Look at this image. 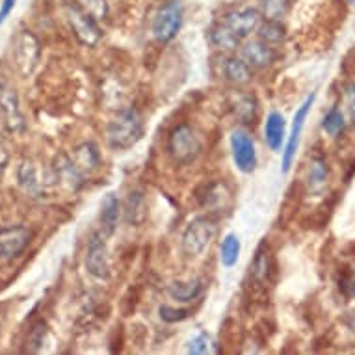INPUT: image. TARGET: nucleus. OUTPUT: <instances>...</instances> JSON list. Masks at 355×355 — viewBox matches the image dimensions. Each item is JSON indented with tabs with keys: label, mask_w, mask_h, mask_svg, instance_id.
Returning a JSON list of instances; mask_svg holds the SVG:
<instances>
[{
	"label": "nucleus",
	"mask_w": 355,
	"mask_h": 355,
	"mask_svg": "<svg viewBox=\"0 0 355 355\" xmlns=\"http://www.w3.org/2000/svg\"><path fill=\"white\" fill-rule=\"evenodd\" d=\"M158 316L166 324H177V322L187 320L188 316H190V309H175L171 305H160L158 307Z\"/></svg>",
	"instance_id": "obj_30"
},
{
	"label": "nucleus",
	"mask_w": 355,
	"mask_h": 355,
	"mask_svg": "<svg viewBox=\"0 0 355 355\" xmlns=\"http://www.w3.org/2000/svg\"><path fill=\"white\" fill-rule=\"evenodd\" d=\"M8 160H10V157H8L6 147L2 146V141H0V177H2V175H4V171H6Z\"/></svg>",
	"instance_id": "obj_37"
},
{
	"label": "nucleus",
	"mask_w": 355,
	"mask_h": 355,
	"mask_svg": "<svg viewBox=\"0 0 355 355\" xmlns=\"http://www.w3.org/2000/svg\"><path fill=\"white\" fill-rule=\"evenodd\" d=\"M144 218H146V199H144V193L135 190L128 193L127 203H125V220L130 225H140Z\"/></svg>",
	"instance_id": "obj_23"
},
{
	"label": "nucleus",
	"mask_w": 355,
	"mask_h": 355,
	"mask_svg": "<svg viewBox=\"0 0 355 355\" xmlns=\"http://www.w3.org/2000/svg\"><path fill=\"white\" fill-rule=\"evenodd\" d=\"M251 275L259 283H264L270 275V257L264 250H261L251 262Z\"/></svg>",
	"instance_id": "obj_27"
},
{
	"label": "nucleus",
	"mask_w": 355,
	"mask_h": 355,
	"mask_svg": "<svg viewBox=\"0 0 355 355\" xmlns=\"http://www.w3.org/2000/svg\"><path fill=\"white\" fill-rule=\"evenodd\" d=\"M349 2H352V4H354V2H355V0H349Z\"/></svg>",
	"instance_id": "obj_40"
},
{
	"label": "nucleus",
	"mask_w": 355,
	"mask_h": 355,
	"mask_svg": "<svg viewBox=\"0 0 355 355\" xmlns=\"http://www.w3.org/2000/svg\"><path fill=\"white\" fill-rule=\"evenodd\" d=\"M210 43H212L218 51L233 53V51H236V47L240 45V37L234 34L233 30L227 28L225 24H221V26H216V28H212V32H210Z\"/></svg>",
	"instance_id": "obj_22"
},
{
	"label": "nucleus",
	"mask_w": 355,
	"mask_h": 355,
	"mask_svg": "<svg viewBox=\"0 0 355 355\" xmlns=\"http://www.w3.org/2000/svg\"><path fill=\"white\" fill-rule=\"evenodd\" d=\"M119 216H121V203L117 199L116 193H106L101 205V233L105 234L106 239L116 233L117 223H119Z\"/></svg>",
	"instance_id": "obj_17"
},
{
	"label": "nucleus",
	"mask_w": 355,
	"mask_h": 355,
	"mask_svg": "<svg viewBox=\"0 0 355 355\" xmlns=\"http://www.w3.org/2000/svg\"><path fill=\"white\" fill-rule=\"evenodd\" d=\"M223 76L234 86H245L251 80V67L242 58L229 56L223 62Z\"/></svg>",
	"instance_id": "obj_21"
},
{
	"label": "nucleus",
	"mask_w": 355,
	"mask_h": 355,
	"mask_svg": "<svg viewBox=\"0 0 355 355\" xmlns=\"http://www.w3.org/2000/svg\"><path fill=\"white\" fill-rule=\"evenodd\" d=\"M80 4L95 19H105L108 15V0H80Z\"/></svg>",
	"instance_id": "obj_35"
},
{
	"label": "nucleus",
	"mask_w": 355,
	"mask_h": 355,
	"mask_svg": "<svg viewBox=\"0 0 355 355\" xmlns=\"http://www.w3.org/2000/svg\"><path fill=\"white\" fill-rule=\"evenodd\" d=\"M15 2H17V0H2V6H0V26L4 24L8 15L12 13V10L15 8Z\"/></svg>",
	"instance_id": "obj_36"
},
{
	"label": "nucleus",
	"mask_w": 355,
	"mask_h": 355,
	"mask_svg": "<svg viewBox=\"0 0 355 355\" xmlns=\"http://www.w3.org/2000/svg\"><path fill=\"white\" fill-rule=\"evenodd\" d=\"M348 292H349V296L355 297V272L354 275H352V279L348 281Z\"/></svg>",
	"instance_id": "obj_39"
},
{
	"label": "nucleus",
	"mask_w": 355,
	"mask_h": 355,
	"mask_svg": "<svg viewBox=\"0 0 355 355\" xmlns=\"http://www.w3.org/2000/svg\"><path fill=\"white\" fill-rule=\"evenodd\" d=\"M73 162L82 171V175L94 173L101 166V153L99 147L95 146L94 141H84L82 146H78L73 153Z\"/></svg>",
	"instance_id": "obj_18"
},
{
	"label": "nucleus",
	"mask_w": 355,
	"mask_h": 355,
	"mask_svg": "<svg viewBox=\"0 0 355 355\" xmlns=\"http://www.w3.org/2000/svg\"><path fill=\"white\" fill-rule=\"evenodd\" d=\"M144 136V121L138 110L127 108L117 114L106 127V141L116 151H127L135 147Z\"/></svg>",
	"instance_id": "obj_1"
},
{
	"label": "nucleus",
	"mask_w": 355,
	"mask_h": 355,
	"mask_svg": "<svg viewBox=\"0 0 355 355\" xmlns=\"http://www.w3.org/2000/svg\"><path fill=\"white\" fill-rule=\"evenodd\" d=\"M240 250H242V245H240V240L236 234L229 233L225 239L221 240L220 245V262L223 268H233L236 266V262L240 259Z\"/></svg>",
	"instance_id": "obj_24"
},
{
	"label": "nucleus",
	"mask_w": 355,
	"mask_h": 355,
	"mask_svg": "<svg viewBox=\"0 0 355 355\" xmlns=\"http://www.w3.org/2000/svg\"><path fill=\"white\" fill-rule=\"evenodd\" d=\"M346 326H348V329H352V331L355 333V309L354 311H349L348 316H346Z\"/></svg>",
	"instance_id": "obj_38"
},
{
	"label": "nucleus",
	"mask_w": 355,
	"mask_h": 355,
	"mask_svg": "<svg viewBox=\"0 0 355 355\" xmlns=\"http://www.w3.org/2000/svg\"><path fill=\"white\" fill-rule=\"evenodd\" d=\"M13 54H15V65H17L19 73L23 76H30L35 71L37 64H40V41H37L34 34H30L28 30H23L15 37Z\"/></svg>",
	"instance_id": "obj_6"
},
{
	"label": "nucleus",
	"mask_w": 355,
	"mask_h": 355,
	"mask_svg": "<svg viewBox=\"0 0 355 355\" xmlns=\"http://www.w3.org/2000/svg\"><path fill=\"white\" fill-rule=\"evenodd\" d=\"M223 24L233 30L240 40H244V37H248V35L259 30V26H261V13L257 12L255 8H239V10H233V12H229L225 15Z\"/></svg>",
	"instance_id": "obj_12"
},
{
	"label": "nucleus",
	"mask_w": 355,
	"mask_h": 355,
	"mask_svg": "<svg viewBox=\"0 0 355 355\" xmlns=\"http://www.w3.org/2000/svg\"><path fill=\"white\" fill-rule=\"evenodd\" d=\"M316 94L307 95V99L303 101L302 106L297 108L296 114H294V121H292V128H291V136H288V140H286L285 151H283V173H288L292 168V164H294V158H296L297 147H300V138H302V130L305 127V119H307L309 112L315 105Z\"/></svg>",
	"instance_id": "obj_8"
},
{
	"label": "nucleus",
	"mask_w": 355,
	"mask_h": 355,
	"mask_svg": "<svg viewBox=\"0 0 355 355\" xmlns=\"http://www.w3.org/2000/svg\"><path fill=\"white\" fill-rule=\"evenodd\" d=\"M240 53H242L240 58L244 60L251 69H266L275 60V51L262 40L248 41Z\"/></svg>",
	"instance_id": "obj_15"
},
{
	"label": "nucleus",
	"mask_w": 355,
	"mask_h": 355,
	"mask_svg": "<svg viewBox=\"0 0 355 355\" xmlns=\"http://www.w3.org/2000/svg\"><path fill=\"white\" fill-rule=\"evenodd\" d=\"M105 234L95 233L87 244L86 270L87 274L99 281H106L110 277V262H108V248H106Z\"/></svg>",
	"instance_id": "obj_9"
},
{
	"label": "nucleus",
	"mask_w": 355,
	"mask_h": 355,
	"mask_svg": "<svg viewBox=\"0 0 355 355\" xmlns=\"http://www.w3.org/2000/svg\"><path fill=\"white\" fill-rule=\"evenodd\" d=\"M17 181L21 190L32 199L45 198L47 184L51 182L45 181V179H41V171L37 169V166H35L34 162H30V160H24V162L19 166Z\"/></svg>",
	"instance_id": "obj_13"
},
{
	"label": "nucleus",
	"mask_w": 355,
	"mask_h": 355,
	"mask_svg": "<svg viewBox=\"0 0 355 355\" xmlns=\"http://www.w3.org/2000/svg\"><path fill=\"white\" fill-rule=\"evenodd\" d=\"M212 352V338L207 333H199L187 344V354L205 355Z\"/></svg>",
	"instance_id": "obj_31"
},
{
	"label": "nucleus",
	"mask_w": 355,
	"mask_h": 355,
	"mask_svg": "<svg viewBox=\"0 0 355 355\" xmlns=\"http://www.w3.org/2000/svg\"><path fill=\"white\" fill-rule=\"evenodd\" d=\"M344 108H346V117L352 127H355V84L348 82L344 84Z\"/></svg>",
	"instance_id": "obj_33"
},
{
	"label": "nucleus",
	"mask_w": 355,
	"mask_h": 355,
	"mask_svg": "<svg viewBox=\"0 0 355 355\" xmlns=\"http://www.w3.org/2000/svg\"><path fill=\"white\" fill-rule=\"evenodd\" d=\"M0 112L10 132L24 130V116L19 105V95L6 82H0Z\"/></svg>",
	"instance_id": "obj_10"
},
{
	"label": "nucleus",
	"mask_w": 355,
	"mask_h": 355,
	"mask_svg": "<svg viewBox=\"0 0 355 355\" xmlns=\"http://www.w3.org/2000/svg\"><path fill=\"white\" fill-rule=\"evenodd\" d=\"M286 123L281 112H270L264 121V141L270 151L281 153V147L285 144Z\"/></svg>",
	"instance_id": "obj_16"
},
{
	"label": "nucleus",
	"mask_w": 355,
	"mask_h": 355,
	"mask_svg": "<svg viewBox=\"0 0 355 355\" xmlns=\"http://www.w3.org/2000/svg\"><path fill=\"white\" fill-rule=\"evenodd\" d=\"M216 236V223L207 216L193 218L182 233V251L188 257H199Z\"/></svg>",
	"instance_id": "obj_3"
},
{
	"label": "nucleus",
	"mask_w": 355,
	"mask_h": 355,
	"mask_svg": "<svg viewBox=\"0 0 355 355\" xmlns=\"http://www.w3.org/2000/svg\"><path fill=\"white\" fill-rule=\"evenodd\" d=\"M67 19L73 32H75L76 40L80 41L86 47H95L101 41V30L95 23V17L92 13H87L84 8L76 6V4H67Z\"/></svg>",
	"instance_id": "obj_7"
},
{
	"label": "nucleus",
	"mask_w": 355,
	"mask_h": 355,
	"mask_svg": "<svg viewBox=\"0 0 355 355\" xmlns=\"http://www.w3.org/2000/svg\"><path fill=\"white\" fill-rule=\"evenodd\" d=\"M229 147H231V157H233L234 168L245 175L253 173L257 168V162H259L253 138L245 130H242V128H236L229 136Z\"/></svg>",
	"instance_id": "obj_4"
},
{
	"label": "nucleus",
	"mask_w": 355,
	"mask_h": 355,
	"mask_svg": "<svg viewBox=\"0 0 355 355\" xmlns=\"http://www.w3.org/2000/svg\"><path fill=\"white\" fill-rule=\"evenodd\" d=\"M203 292V281L190 279V281H175L168 286V294L171 300L181 303L193 302L199 294Z\"/></svg>",
	"instance_id": "obj_20"
},
{
	"label": "nucleus",
	"mask_w": 355,
	"mask_h": 355,
	"mask_svg": "<svg viewBox=\"0 0 355 355\" xmlns=\"http://www.w3.org/2000/svg\"><path fill=\"white\" fill-rule=\"evenodd\" d=\"M257 32H259V40L268 43V45H277V43L285 40V30L279 24V21H272V19L261 24Z\"/></svg>",
	"instance_id": "obj_26"
},
{
	"label": "nucleus",
	"mask_w": 355,
	"mask_h": 355,
	"mask_svg": "<svg viewBox=\"0 0 355 355\" xmlns=\"http://www.w3.org/2000/svg\"><path fill=\"white\" fill-rule=\"evenodd\" d=\"M346 127V117H344V112L338 108V106H331L329 110L324 114L322 117V130L329 136H338Z\"/></svg>",
	"instance_id": "obj_25"
},
{
	"label": "nucleus",
	"mask_w": 355,
	"mask_h": 355,
	"mask_svg": "<svg viewBox=\"0 0 355 355\" xmlns=\"http://www.w3.org/2000/svg\"><path fill=\"white\" fill-rule=\"evenodd\" d=\"M329 169H327L326 158L313 157L307 169V188L311 193H322L327 184Z\"/></svg>",
	"instance_id": "obj_19"
},
{
	"label": "nucleus",
	"mask_w": 355,
	"mask_h": 355,
	"mask_svg": "<svg viewBox=\"0 0 355 355\" xmlns=\"http://www.w3.org/2000/svg\"><path fill=\"white\" fill-rule=\"evenodd\" d=\"M182 26V6L179 0H171L158 10L153 21V37L158 43H169Z\"/></svg>",
	"instance_id": "obj_5"
},
{
	"label": "nucleus",
	"mask_w": 355,
	"mask_h": 355,
	"mask_svg": "<svg viewBox=\"0 0 355 355\" xmlns=\"http://www.w3.org/2000/svg\"><path fill=\"white\" fill-rule=\"evenodd\" d=\"M54 181L60 182L62 187H65L69 192H78L84 187V175L75 166L73 158L60 155L54 162Z\"/></svg>",
	"instance_id": "obj_14"
},
{
	"label": "nucleus",
	"mask_w": 355,
	"mask_h": 355,
	"mask_svg": "<svg viewBox=\"0 0 355 355\" xmlns=\"http://www.w3.org/2000/svg\"><path fill=\"white\" fill-rule=\"evenodd\" d=\"M236 116L242 119V123H251L257 116V101L255 97L251 95H242L239 101H236Z\"/></svg>",
	"instance_id": "obj_29"
},
{
	"label": "nucleus",
	"mask_w": 355,
	"mask_h": 355,
	"mask_svg": "<svg viewBox=\"0 0 355 355\" xmlns=\"http://www.w3.org/2000/svg\"><path fill=\"white\" fill-rule=\"evenodd\" d=\"M168 151L177 164L188 166L198 160V157L203 151V144L199 140L198 132L190 125L181 123L169 132Z\"/></svg>",
	"instance_id": "obj_2"
},
{
	"label": "nucleus",
	"mask_w": 355,
	"mask_h": 355,
	"mask_svg": "<svg viewBox=\"0 0 355 355\" xmlns=\"http://www.w3.org/2000/svg\"><path fill=\"white\" fill-rule=\"evenodd\" d=\"M45 335H47V326H45L43 322H37V324L32 327L28 340H26L30 352H40L43 343H45Z\"/></svg>",
	"instance_id": "obj_34"
},
{
	"label": "nucleus",
	"mask_w": 355,
	"mask_h": 355,
	"mask_svg": "<svg viewBox=\"0 0 355 355\" xmlns=\"http://www.w3.org/2000/svg\"><path fill=\"white\" fill-rule=\"evenodd\" d=\"M286 0H262V13L266 15V19L272 21H279L285 15Z\"/></svg>",
	"instance_id": "obj_32"
},
{
	"label": "nucleus",
	"mask_w": 355,
	"mask_h": 355,
	"mask_svg": "<svg viewBox=\"0 0 355 355\" xmlns=\"http://www.w3.org/2000/svg\"><path fill=\"white\" fill-rule=\"evenodd\" d=\"M229 193L225 190L223 184L220 182H214V184H209L207 187V192L203 196V205L209 207V209H218V207H223V199H227Z\"/></svg>",
	"instance_id": "obj_28"
},
{
	"label": "nucleus",
	"mask_w": 355,
	"mask_h": 355,
	"mask_svg": "<svg viewBox=\"0 0 355 355\" xmlns=\"http://www.w3.org/2000/svg\"><path fill=\"white\" fill-rule=\"evenodd\" d=\"M32 240V231L23 225L0 229V259L13 261L28 248Z\"/></svg>",
	"instance_id": "obj_11"
}]
</instances>
